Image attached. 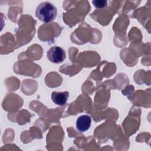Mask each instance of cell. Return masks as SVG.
Segmentation results:
<instances>
[{
    "label": "cell",
    "mask_w": 151,
    "mask_h": 151,
    "mask_svg": "<svg viewBox=\"0 0 151 151\" xmlns=\"http://www.w3.org/2000/svg\"><path fill=\"white\" fill-rule=\"evenodd\" d=\"M57 15V9L54 4L50 2L40 3L35 10V15L44 23H49L54 20Z\"/></svg>",
    "instance_id": "cell-1"
},
{
    "label": "cell",
    "mask_w": 151,
    "mask_h": 151,
    "mask_svg": "<svg viewBox=\"0 0 151 151\" xmlns=\"http://www.w3.org/2000/svg\"><path fill=\"white\" fill-rule=\"evenodd\" d=\"M91 118L87 114H83L78 117L76 121V127L80 132H86L91 126Z\"/></svg>",
    "instance_id": "cell-3"
},
{
    "label": "cell",
    "mask_w": 151,
    "mask_h": 151,
    "mask_svg": "<svg viewBox=\"0 0 151 151\" xmlns=\"http://www.w3.org/2000/svg\"><path fill=\"white\" fill-rule=\"evenodd\" d=\"M47 57L51 63L58 64L65 60V52L62 48L58 46H54L48 50L47 53Z\"/></svg>",
    "instance_id": "cell-2"
},
{
    "label": "cell",
    "mask_w": 151,
    "mask_h": 151,
    "mask_svg": "<svg viewBox=\"0 0 151 151\" xmlns=\"http://www.w3.org/2000/svg\"><path fill=\"white\" fill-rule=\"evenodd\" d=\"M52 101L59 106L64 105L69 97V93L68 91H53L51 96Z\"/></svg>",
    "instance_id": "cell-4"
},
{
    "label": "cell",
    "mask_w": 151,
    "mask_h": 151,
    "mask_svg": "<svg viewBox=\"0 0 151 151\" xmlns=\"http://www.w3.org/2000/svg\"><path fill=\"white\" fill-rule=\"evenodd\" d=\"M92 3L93 5L97 8H101L106 7L107 6V1L104 0H97V1H93Z\"/></svg>",
    "instance_id": "cell-5"
}]
</instances>
